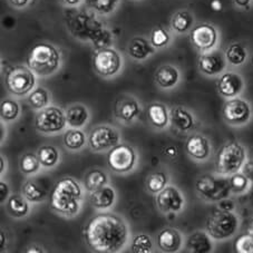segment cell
<instances>
[{
    "instance_id": "cell-1",
    "label": "cell",
    "mask_w": 253,
    "mask_h": 253,
    "mask_svg": "<svg viewBox=\"0 0 253 253\" xmlns=\"http://www.w3.org/2000/svg\"><path fill=\"white\" fill-rule=\"evenodd\" d=\"M84 235L93 250L113 253L121 251L127 244L129 231L123 217L114 213H100L88 221Z\"/></svg>"
},
{
    "instance_id": "cell-2",
    "label": "cell",
    "mask_w": 253,
    "mask_h": 253,
    "mask_svg": "<svg viewBox=\"0 0 253 253\" xmlns=\"http://www.w3.org/2000/svg\"><path fill=\"white\" fill-rule=\"evenodd\" d=\"M83 190L80 183L71 176L56 183L50 193L49 204L55 212L72 217L78 214L82 208Z\"/></svg>"
},
{
    "instance_id": "cell-3",
    "label": "cell",
    "mask_w": 253,
    "mask_h": 253,
    "mask_svg": "<svg viewBox=\"0 0 253 253\" xmlns=\"http://www.w3.org/2000/svg\"><path fill=\"white\" fill-rule=\"evenodd\" d=\"M27 66L38 76L53 75L60 66V53L51 43H36L27 55Z\"/></svg>"
},
{
    "instance_id": "cell-4",
    "label": "cell",
    "mask_w": 253,
    "mask_h": 253,
    "mask_svg": "<svg viewBox=\"0 0 253 253\" xmlns=\"http://www.w3.org/2000/svg\"><path fill=\"white\" fill-rule=\"evenodd\" d=\"M247 153L244 147L238 142H229L224 144L217 152L215 168L221 175H232L240 172L244 167Z\"/></svg>"
},
{
    "instance_id": "cell-5",
    "label": "cell",
    "mask_w": 253,
    "mask_h": 253,
    "mask_svg": "<svg viewBox=\"0 0 253 253\" xmlns=\"http://www.w3.org/2000/svg\"><path fill=\"white\" fill-rule=\"evenodd\" d=\"M207 232L213 240H225L232 237L239 228V219L232 211L216 209L207 220Z\"/></svg>"
},
{
    "instance_id": "cell-6",
    "label": "cell",
    "mask_w": 253,
    "mask_h": 253,
    "mask_svg": "<svg viewBox=\"0 0 253 253\" xmlns=\"http://www.w3.org/2000/svg\"><path fill=\"white\" fill-rule=\"evenodd\" d=\"M5 85L7 90L14 96L29 95L35 86H36V76L35 73L28 66L17 65L8 71Z\"/></svg>"
},
{
    "instance_id": "cell-7",
    "label": "cell",
    "mask_w": 253,
    "mask_h": 253,
    "mask_svg": "<svg viewBox=\"0 0 253 253\" xmlns=\"http://www.w3.org/2000/svg\"><path fill=\"white\" fill-rule=\"evenodd\" d=\"M195 189L201 198L204 200L213 201V202L221 201L229 198L231 193L230 178L206 174L196 181Z\"/></svg>"
},
{
    "instance_id": "cell-8",
    "label": "cell",
    "mask_w": 253,
    "mask_h": 253,
    "mask_svg": "<svg viewBox=\"0 0 253 253\" xmlns=\"http://www.w3.org/2000/svg\"><path fill=\"white\" fill-rule=\"evenodd\" d=\"M66 114L62 108L47 106L37 113L35 117V126L43 134H56L66 127Z\"/></svg>"
},
{
    "instance_id": "cell-9",
    "label": "cell",
    "mask_w": 253,
    "mask_h": 253,
    "mask_svg": "<svg viewBox=\"0 0 253 253\" xmlns=\"http://www.w3.org/2000/svg\"><path fill=\"white\" fill-rule=\"evenodd\" d=\"M137 161L136 151L127 144H119L111 148L107 155V163L112 171L124 174L132 171Z\"/></svg>"
},
{
    "instance_id": "cell-10",
    "label": "cell",
    "mask_w": 253,
    "mask_h": 253,
    "mask_svg": "<svg viewBox=\"0 0 253 253\" xmlns=\"http://www.w3.org/2000/svg\"><path fill=\"white\" fill-rule=\"evenodd\" d=\"M95 72L103 77L116 75L122 68V57L113 48H100L93 57Z\"/></svg>"
},
{
    "instance_id": "cell-11",
    "label": "cell",
    "mask_w": 253,
    "mask_h": 253,
    "mask_svg": "<svg viewBox=\"0 0 253 253\" xmlns=\"http://www.w3.org/2000/svg\"><path fill=\"white\" fill-rule=\"evenodd\" d=\"M121 142L119 129L110 125H99L91 129L88 137V145L94 152L111 150Z\"/></svg>"
},
{
    "instance_id": "cell-12",
    "label": "cell",
    "mask_w": 253,
    "mask_h": 253,
    "mask_svg": "<svg viewBox=\"0 0 253 253\" xmlns=\"http://www.w3.org/2000/svg\"><path fill=\"white\" fill-rule=\"evenodd\" d=\"M222 114L228 124L241 126L250 121L251 107L248 102L241 98H231L228 102H225Z\"/></svg>"
},
{
    "instance_id": "cell-13",
    "label": "cell",
    "mask_w": 253,
    "mask_h": 253,
    "mask_svg": "<svg viewBox=\"0 0 253 253\" xmlns=\"http://www.w3.org/2000/svg\"><path fill=\"white\" fill-rule=\"evenodd\" d=\"M156 204L163 213H177L184 207V198L175 186H165L156 195Z\"/></svg>"
},
{
    "instance_id": "cell-14",
    "label": "cell",
    "mask_w": 253,
    "mask_h": 253,
    "mask_svg": "<svg viewBox=\"0 0 253 253\" xmlns=\"http://www.w3.org/2000/svg\"><path fill=\"white\" fill-rule=\"evenodd\" d=\"M190 39L199 50L209 51L216 45L217 32L210 24H201L191 30Z\"/></svg>"
},
{
    "instance_id": "cell-15",
    "label": "cell",
    "mask_w": 253,
    "mask_h": 253,
    "mask_svg": "<svg viewBox=\"0 0 253 253\" xmlns=\"http://www.w3.org/2000/svg\"><path fill=\"white\" fill-rule=\"evenodd\" d=\"M226 58L220 50L204 51L199 58V69L208 76L219 75L224 71Z\"/></svg>"
},
{
    "instance_id": "cell-16",
    "label": "cell",
    "mask_w": 253,
    "mask_h": 253,
    "mask_svg": "<svg viewBox=\"0 0 253 253\" xmlns=\"http://www.w3.org/2000/svg\"><path fill=\"white\" fill-rule=\"evenodd\" d=\"M243 78L237 73H224L217 81V90L223 97H237L243 90Z\"/></svg>"
},
{
    "instance_id": "cell-17",
    "label": "cell",
    "mask_w": 253,
    "mask_h": 253,
    "mask_svg": "<svg viewBox=\"0 0 253 253\" xmlns=\"http://www.w3.org/2000/svg\"><path fill=\"white\" fill-rule=\"evenodd\" d=\"M186 153L189 154L192 159L198 161H204L210 156L211 146L210 142L203 135L194 134L187 138L185 144Z\"/></svg>"
},
{
    "instance_id": "cell-18",
    "label": "cell",
    "mask_w": 253,
    "mask_h": 253,
    "mask_svg": "<svg viewBox=\"0 0 253 253\" xmlns=\"http://www.w3.org/2000/svg\"><path fill=\"white\" fill-rule=\"evenodd\" d=\"M139 114V104L132 96L117 99L115 104V116L124 123H130Z\"/></svg>"
},
{
    "instance_id": "cell-19",
    "label": "cell",
    "mask_w": 253,
    "mask_h": 253,
    "mask_svg": "<svg viewBox=\"0 0 253 253\" xmlns=\"http://www.w3.org/2000/svg\"><path fill=\"white\" fill-rule=\"evenodd\" d=\"M158 247L161 251L173 253L182 248V235L176 229L165 228L158 234Z\"/></svg>"
},
{
    "instance_id": "cell-20",
    "label": "cell",
    "mask_w": 253,
    "mask_h": 253,
    "mask_svg": "<svg viewBox=\"0 0 253 253\" xmlns=\"http://www.w3.org/2000/svg\"><path fill=\"white\" fill-rule=\"evenodd\" d=\"M116 200L115 190L105 185L98 190L89 192V203L97 210H107L114 206Z\"/></svg>"
},
{
    "instance_id": "cell-21",
    "label": "cell",
    "mask_w": 253,
    "mask_h": 253,
    "mask_svg": "<svg viewBox=\"0 0 253 253\" xmlns=\"http://www.w3.org/2000/svg\"><path fill=\"white\" fill-rule=\"evenodd\" d=\"M65 114H66L67 125L73 128L83 127L89 120V113L87 107L78 103L69 105L65 111Z\"/></svg>"
},
{
    "instance_id": "cell-22",
    "label": "cell",
    "mask_w": 253,
    "mask_h": 253,
    "mask_svg": "<svg viewBox=\"0 0 253 253\" xmlns=\"http://www.w3.org/2000/svg\"><path fill=\"white\" fill-rule=\"evenodd\" d=\"M147 120L156 128H165L169 122V113L167 106L161 103H153L147 107Z\"/></svg>"
},
{
    "instance_id": "cell-23",
    "label": "cell",
    "mask_w": 253,
    "mask_h": 253,
    "mask_svg": "<svg viewBox=\"0 0 253 253\" xmlns=\"http://www.w3.org/2000/svg\"><path fill=\"white\" fill-rule=\"evenodd\" d=\"M211 237L208 232L203 231H196L192 233L186 241V248L190 252L193 253H209L212 251L213 244Z\"/></svg>"
},
{
    "instance_id": "cell-24",
    "label": "cell",
    "mask_w": 253,
    "mask_h": 253,
    "mask_svg": "<svg viewBox=\"0 0 253 253\" xmlns=\"http://www.w3.org/2000/svg\"><path fill=\"white\" fill-rule=\"evenodd\" d=\"M169 121L181 132H189L194 126V117L182 106L173 107L169 112Z\"/></svg>"
},
{
    "instance_id": "cell-25",
    "label": "cell",
    "mask_w": 253,
    "mask_h": 253,
    "mask_svg": "<svg viewBox=\"0 0 253 253\" xmlns=\"http://www.w3.org/2000/svg\"><path fill=\"white\" fill-rule=\"evenodd\" d=\"M155 81L161 88L169 89L180 81V72L172 65H163L156 71Z\"/></svg>"
},
{
    "instance_id": "cell-26",
    "label": "cell",
    "mask_w": 253,
    "mask_h": 253,
    "mask_svg": "<svg viewBox=\"0 0 253 253\" xmlns=\"http://www.w3.org/2000/svg\"><path fill=\"white\" fill-rule=\"evenodd\" d=\"M29 201L25 198L24 194H12L7 200L6 210L8 214L21 219L28 215L30 211Z\"/></svg>"
},
{
    "instance_id": "cell-27",
    "label": "cell",
    "mask_w": 253,
    "mask_h": 253,
    "mask_svg": "<svg viewBox=\"0 0 253 253\" xmlns=\"http://www.w3.org/2000/svg\"><path fill=\"white\" fill-rule=\"evenodd\" d=\"M154 46L148 42L145 38L135 37L130 41L128 45V55L136 60H144L148 56L154 54Z\"/></svg>"
},
{
    "instance_id": "cell-28",
    "label": "cell",
    "mask_w": 253,
    "mask_h": 253,
    "mask_svg": "<svg viewBox=\"0 0 253 253\" xmlns=\"http://www.w3.org/2000/svg\"><path fill=\"white\" fill-rule=\"evenodd\" d=\"M39 162L42 167L51 169L58 164L60 160L59 151L55 146L51 145H43L39 148L37 152Z\"/></svg>"
},
{
    "instance_id": "cell-29",
    "label": "cell",
    "mask_w": 253,
    "mask_h": 253,
    "mask_svg": "<svg viewBox=\"0 0 253 253\" xmlns=\"http://www.w3.org/2000/svg\"><path fill=\"white\" fill-rule=\"evenodd\" d=\"M63 142L65 147L68 148V150L78 151L81 150L86 143L85 133L80 128L71 127V129H67L66 132H65Z\"/></svg>"
},
{
    "instance_id": "cell-30",
    "label": "cell",
    "mask_w": 253,
    "mask_h": 253,
    "mask_svg": "<svg viewBox=\"0 0 253 253\" xmlns=\"http://www.w3.org/2000/svg\"><path fill=\"white\" fill-rule=\"evenodd\" d=\"M108 183V176L107 174L102 171V169H94L86 174L84 184L85 189L88 192H93L95 190H98L100 187L107 185Z\"/></svg>"
},
{
    "instance_id": "cell-31",
    "label": "cell",
    "mask_w": 253,
    "mask_h": 253,
    "mask_svg": "<svg viewBox=\"0 0 253 253\" xmlns=\"http://www.w3.org/2000/svg\"><path fill=\"white\" fill-rule=\"evenodd\" d=\"M193 25V16L187 10H180L174 14L171 20V27L178 34L186 33Z\"/></svg>"
},
{
    "instance_id": "cell-32",
    "label": "cell",
    "mask_w": 253,
    "mask_h": 253,
    "mask_svg": "<svg viewBox=\"0 0 253 253\" xmlns=\"http://www.w3.org/2000/svg\"><path fill=\"white\" fill-rule=\"evenodd\" d=\"M247 49L239 42L231 43L225 50L226 62H229L233 66H240V65H242L247 60Z\"/></svg>"
},
{
    "instance_id": "cell-33",
    "label": "cell",
    "mask_w": 253,
    "mask_h": 253,
    "mask_svg": "<svg viewBox=\"0 0 253 253\" xmlns=\"http://www.w3.org/2000/svg\"><path fill=\"white\" fill-rule=\"evenodd\" d=\"M28 103L35 110L41 111L45 108L49 104V93L43 88V87H36L28 95Z\"/></svg>"
},
{
    "instance_id": "cell-34",
    "label": "cell",
    "mask_w": 253,
    "mask_h": 253,
    "mask_svg": "<svg viewBox=\"0 0 253 253\" xmlns=\"http://www.w3.org/2000/svg\"><path fill=\"white\" fill-rule=\"evenodd\" d=\"M23 194L30 203L42 202L46 199L47 192L39 186L37 183L33 181H27L23 186Z\"/></svg>"
},
{
    "instance_id": "cell-35",
    "label": "cell",
    "mask_w": 253,
    "mask_h": 253,
    "mask_svg": "<svg viewBox=\"0 0 253 253\" xmlns=\"http://www.w3.org/2000/svg\"><path fill=\"white\" fill-rule=\"evenodd\" d=\"M20 114V106L15 99H3L0 104V117L5 122H12L18 119Z\"/></svg>"
},
{
    "instance_id": "cell-36",
    "label": "cell",
    "mask_w": 253,
    "mask_h": 253,
    "mask_svg": "<svg viewBox=\"0 0 253 253\" xmlns=\"http://www.w3.org/2000/svg\"><path fill=\"white\" fill-rule=\"evenodd\" d=\"M168 175L164 172H154L148 175L146 178V189L153 194H158L159 192L165 189L168 185Z\"/></svg>"
},
{
    "instance_id": "cell-37",
    "label": "cell",
    "mask_w": 253,
    "mask_h": 253,
    "mask_svg": "<svg viewBox=\"0 0 253 253\" xmlns=\"http://www.w3.org/2000/svg\"><path fill=\"white\" fill-rule=\"evenodd\" d=\"M42 164L39 162L38 155L34 153H27L25 154L23 158L20 159L19 162V168L20 171L25 174H34L39 171Z\"/></svg>"
},
{
    "instance_id": "cell-38",
    "label": "cell",
    "mask_w": 253,
    "mask_h": 253,
    "mask_svg": "<svg viewBox=\"0 0 253 253\" xmlns=\"http://www.w3.org/2000/svg\"><path fill=\"white\" fill-rule=\"evenodd\" d=\"M130 248L134 253H150L153 251V240L147 234H138L133 239Z\"/></svg>"
},
{
    "instance_id": "cell-39",
    "label": "cell",
    "mask_w": 253,
    "mask_h": 253,
    "mask_svg": "<svg viewBox=\"0 0 253 253\" xmlns=\"http://www.w3.org/2000/svg\"><path fill=\"white\" fill-rule=\"evenodd\" d=\"M249 183L250 180L247 177L244 173H234L230 177V186H231V193L234 194H241L244 193L248 190Z\"/></svg>"
},
{
    "instance_id": "cell-40",
    "label": "cell",
    "mask_w": 253,
    "mask_h": 253,
    "mask_svg": "<svg viewBox=\"0 0 253 253\" xmlns=\"http://www.w3.org/2000/svg\"><path fill=\"white\" fill-rule=\"evenodd\" d=\"M120 0H88L91 9L100 15H108L116 9Z\"/></svg>"
},
{
    "instance_id": "cell-41",
    "label": "cell",
    "mask_w": 253,
    "mask_h": 253,
    "mask_svg": "<svg viewBox=\"0 0 253 253\" xmlns=\"http://www.w3.org/2000/svg\"><path fill=\"white\" fill-rule=\"evenodd\" d=\"M234 249L238 253H253V235L242 234L234 241Z\"/></svg>"
},
{
    "instance_id": "cell-42",
    "label": "cell",
    "mask_w": 253,
    "mask_h": 253,
    "mask_svg": "<svg viewBox=\"0 0 253 253\" xmlns=\"http://www.w3.org/2000/svg\"><path fill=\"white\" fill-rule=\"evenodd\" d=\"M169 34L168 30H165L162 27H158L153 30L151 35V43L155 48H162L165 47L169 42Z\"/></svg>"
},
{
    "instance_id": "cell-43",
    "label": "cell",
    "mask_w": 253,
    "mask_h": 253,
    "mask_svg": "<svg viewBox=\"0 0 253 253\" xmlns=\"http://www.w3.org/2000/svg\"><path fill=\"white\" fill-rule=\"evenodd\" d=\"M9 198V187L6 182H0V203L3 204Z\"/></svg>"
},
{
    "instance_id": "cell-44",
    "label": "cell",
    "mask_w": 253,
    "mask_h": 253,
    "mask_svg": "<svg viewBox=\"0 0 253 253\" xmlns=\"http://www.w3.org/2000/svg\"><path fill=\"white\" fill-rule=\"evenodd\" d=\"M219 202H220L219 208L222 209V210L233 211V209H234V202H233V201L228 200V198H226V199H223V200L219 201Z\"/></svg>"
},
{
    "instance_id": "cell-45",
    "label": "cell",
    "mask_w": 253,
    "mask_h": 253,
    "mask_svg": "<svg viewBox=\"0 0 253 253\" xmlns=\"http://www.w3.org/2000/svg\"><path fill=\"white\" fill-rule=\"evenodd\" d=\"M178 154V151L175 146H167L164 148V155L169 159H175Z\"/></svg>"
},
{
    "instance_id": "cell-46",
    "label": "cell",
    "mask_w": 253,
    "mask_h": 253,
    "mask_svg": "<svg viewBox=\"0 0 253 253\" xmlns=\"http://www.w3.org/2000/svg\"><path fill=\"white\" fill-rule=\"evenodd\" d=\"M210 7L213 11H221L223 9V5H222L221 0H212Z\"/></svg>"
},
{
    "instance_id": "cell-47",
    "label": "cell",
    "mask_w": 253,
    "mask_h": 253,
    "mask_svg": "<svg viewBox=\"0 0 253 253\" xmlns=\"http://www.w3.org/2000/svg\"><path fill=\"white\" fill-rule=\"evenodd\" d=\"M9 1L16 8H24L28 5L29 0H9Z\"/></svg>"
},
{
    "instance_id": "cell-48",
    "label": "cell",
    "mask_w": 253,
    "mask_h": 253,
    "mask_svg": "<svg viewBox=\"0 0 253 253\" xmlns=\"http://www.w3.org/2000/svg\"><path fill=\"white\" fill-rule=\"evenodd\" d=\"M251 0H234L235 5L241 7V8H248L249 5H250Z\"/></svg>"
},
{
    "instance_id": "cell-49",
    "label": "cell",
    "mask_w": 253,
    "mask_h": 253,
    "mask_svg": "<svg viewBox=\"0 0 253 253\" xmlns=\"http://www.w3.org/2000/svg\"><path fill=\"white\" fill-rule=\"evenodd\" d=\"M63 1L68 6H77V5H80L82 0H63Z\"/></svg>"
},
{
    "instance_id": "cell-50",
    "label": "cell",
    "mask_w": 253,
    "mask_h": 253,
    "mask_svg": "<svg viewBox=\"0 0 253 253\" xmlns=\"http://www.w3.org/2000/svg\"><path fill=\"white\" fill-rule=\"evenodd\" d=\"M27 252H37V253H39V252H42V250L39 247H36V246H33V247H30L28 250H27Z\"/></svg>"
},
{
    "instance_id": "cell-51",
    "label": "cell",
    "mask_w": 253,
    "mask_h": 253,
    "mask_svg": "<svg viewBox=\"0 0 253 253\" xmlns=\"http://www.w3.org/2000/svg\"><path fill=\"white\" fill-rule=\"evenodd\" d=\"M0 239H1V244H0V249H1V250H2V249L5 248V244H3V241L6 242V238L3 239V231H1V232H0Z\"/></svg>"
},
{
    "instance_id": "cell-52",
    "label": "cell",
    "mask_w": 253,
    "mask_h": 253,
    "mask_svg": "<svg viewBox=\"0 0 253 253\" xmlns=\"http://www.w3.org/2000/svg\"><path fill=\"white\" fill-rule=\"evenodd\" d=\"M249 233L253 235V219L250 222V225H249Z\"/></svg>"
},
{
    "instance_id": "cell-53",
    "label": "cell",
    "mask_w": 253,
    "mask_h": 253,
    "mask_svg": "<svg viewBox=\"0 0 253 253\" xmlns=\"http://www.w3.org/2000/svg\"><path fill=\"white\" fill-rule=\"evenodd\" d=\"M3 172V158L1 156V174Z\"/></svg>"
},
{
    "instance_id": "cell-54",
    "label": "cell",
    "mask_w": 253,
    "mask_h": 253,
    "mask_svg": "<svg viewBox=\"0 0 253 253\" xmlns=\"http://www.w3.org/2000/svg\"><path fill=\"white\" fill-rule=\"evenodd\" d=\"M252 162H253V156H252Z\"/></svg>"
}]
</instances>
